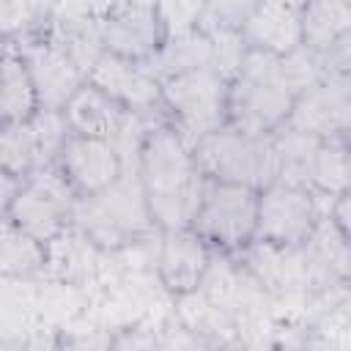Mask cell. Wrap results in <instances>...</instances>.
<instances>
[{
	"instance_id": "7",
	"label": "cell",
	"mask_w": 351,
	"mask_h": 351,
	"mask_svg": "<svg viewBox=\"0 0 351 351\" xmlns=\"http://www.w3.org/2000/svg\"><path fill=\"white\" fill-rule=\"evenodd\" d=\"M8 49L22 58L36 88L38 107L63 110L66 101L80 90V85L88 82V74L77 66L66 47L47 30V25L30 36L16 38Z\"/></svg>"
},
{
	"instance_id": "17",
	"label": "cell",
	"mask_w": 351,
	"mask_h": 351,
	"mask_svg": "<svg viewBox=\"0 0 351 351\" xmlns=\"http://www.w3.org/2000/svg\"><path fill=\"white\" fill-rule=\"evenodd\" d=\"M38 110L36 88L22 58L3 49L0 58V123H27Z\"/></svg>"
},
{
	"instance_id": "6",
	"label": "cell",
	"mask_w": 351,
	"mask_h": 351,
	"mask_svg": "<svg viewBox=\"0 0 351 351\" xmlns=\"http://www.w3.org/2000/svg\"><path fill=\"white\" fill-rule=\"evenodd\" d=\"M77 192L69 186L63 173L49 165L27 173L8 206V217L41 244H52L63 230L71 228Z\"/></svg>"
},
{
	"instance_id": "18",
	"label": "cell",
	"mask_w": 351,
	"mask_h": 351,
	"mask_svg": "<svg viewBox=\"0 0 351 351\" xmlns=\"http://www.w3.org/2000/svg\"><path fill=\"white\" fill-rule=\"evenodd\" d=\"M47 263V244L25 233L8 214L0 217V277H30Z\"/></svg>"
},
{
	"instance_id": "10",
	"label": "cell",
	"mask_w": 351,
	"mask_h": 351,
	"mask_svg": "<svg viewBox=\"0 0 351 351\" xmlns=\"http://www.w3.org/2000/svg\"><path fill=\"white\" fill-rule=\"evenodd\" d=\"M348 74H324L296 93L285 123L318 140L348 137Z\"/></svg>"
},
{
	"instance_id": "12",
	"label": "cell",
	"mask_w": 351,
	"mask_h": 351,
	"mask_svg": "<svg viewBox=\"0 0 351 351\" xmlns=\"http://www.w3.org/2000/svg\"><path fill=\"white\" fill-rule=\"evenodd\" d=\"M55 167L63 173V178L77 195L99 192L123 173L121 156L110 140L74 134V132L66 137Z\"/></svg>"
},
{
	"instance_id": "19",
	"label": "cell",
	"mask_w": 351,
	"mask_h": 351,
	"mask_svg": "<svg viewBox=\"0 0 351 351\" xmlns=\"http://www.w3.org/2000/svg\"><path fill=\"white\" fill-rule=\"evenodd\" d=\"M310 189L321 197H337L348 192V143L346 137H326L318 143L313 167H310Z\"/></svg>"
},
{
	"instance_id": "4",
	"label": "cell",
	"mask_w": 351,
	"mask_h": 351,
	"mask_svg": "<svg viewBox=\"0 0 351 351\" xmlns=\"http://www.w3.org/2000/svg\"><path fill=\"white\" fill-rule=\"evenodd\" d=\"M228 80L208 69L181 71L162 80V112L167 123L195 145L228 123Z\"/></svg>"
},
{
	"instance_id": "25",
	"label": "cell",
	"mask_w": 351,
	"mask_h": 351,
	"mask_svg": "<svg viewBox=\"0 0 351 351\" xmlns=\"http://www.w3.org/2000/svg\"><path fill=\"white\" fill-rule=\"evenodd\" d=\"M0 58H3V47H0Z\"/></svg>"
},
{
	"instance_id": "14",
	"label": "cell",
	"mask_w": 351,
	"mask_h": 351,
	"mask_svg": "<svg viewBox=\"0 0 351 351\" xmlns=\"http://www.w3.org/2000/svg\"><path fill=\"white\" fill-rule=\"evenodd\" d=\"M211 266V250L208 244L192 230H162V244L156 255V269L162 277V285L178 296L195 293Z\"/></svg>"
},
{
	"instance_id": "13",
	"label": "cell",
	"mask_w": 351,
	"mask_h": 351,
	"mask_svg": "<svg viewBox=\"0 0 351 351\" xmlns=\"http://www.w3.org/2000/svg\"><path fill=\"white\" fill-rule=\"evenodd\" d=\"M239 33L247 49L285 55L302 47V14L288 0H258L244 8Z\"/></svg>"
},
{
	"instance_id": "5",
	"label": "cell",
	"mask_w": 351,
	"mask_h": 351,
	"mask_svg": "<svg viewBox=\"0 0 351 351\" xmlns=\"http://www.w3.org/2000/svg\"><path fill=\"white\" fill-rule=\"evenodd\" d=\"M258 219V189L208 181L189 228L208 244L211 252L236 255L255 241Z\"/></svg>"
},
{
	"instance_id": "1",
	"label": "cell",
	"mask_w": 351,
	"mask_h": 351,
	"mask_svg": "<svg viewBox=\"0 0 351 351\" xmlns=\"http://www.w3.org/2000/svg\"><path fill=\"white\" fill-rule=\"evenodd\" d=\"M137 173L159 230L189 228L208 178L200 173L192 145L167 123H156L140 151Z\"/></svg>"
},
{
	"instance_id": "3",
	"label": "cell",
	"mask_w": 351,
	"mask_h": 351,
	"mask_svg": "<svg viewBox=\"0 0 351 351\" xmlns=\"http://www.w3.org/2000/svg\"><path fill=\"white\" fill-rule=\"evenodd\" d=\"M192 156L208 181H228L263 189L277 181V154L269 134L236 129L230 123L208 132L192 145Z\"/></svg>"
},
{
	"instance_id": "24",
	"label": "cell",
	"mask_w": 351,
	"mask_h": 351,
	"mask_svg": "<svg viewBox=\"0 0 351 351\" xmlns=\"http://www.w3.org/2000/svg\"><path fill=\"white\" fill-rule=\"evenodd\" d=\"M19 181H22V178H16V176H11V173H5V170H0V217L8 214V206H11V200H14L16 189H19Z\"/></svg>"
},
{
	"instance_id": "23",
	"label": "cell",
	"mask_w": 351,
	"mask_h": 351,
	"mask_svg": "<svg viewBox=\"0 0 351 351\" xmlns=\"http://www.w3.org/2000/svg\"><path fill=\"white\" fill-rule=\"evenodd\" d=\"M154 5L159 14L165 38H173L200 27L208 0H154Z\"/></svg>"
},
{
	"instance_id": "8",
	"label": "cell",
	"mask_w": 351,
	"mask_h": 351,
	"mask_svg": "<svg viewBox=\"0 0 351 351\" xmlns=\"http://www.w3.org/2000/svg\"><path fill=\"white\" fill-rule=\"evenodd\" d=\"M326 200L332 197L282 181L258 189L255 239L269 244H302L324 217Z\"/></svg>"
},
{
	"instance_id": "16",
	"label": "cell",
	"mask_w": 351,
	"mask_h": 351,
	"mask_svg": "<svg viewBox=\"0 0 351 351\" xmlns=\"http://www.w3.org/2000/svg\"><path fill=\"white\" fill-rule=\"evenodd\" d=\"M302 44L313 52H326L348 38V0H307L302 8Z\"/></svg>"
},
{
	"instance_id": "22",
	"label": "cell",
	"mask_w": 351,
	"mask_h": 351,
	"mask_svg": "<svg viewBox=\"0 0 351 351\" xmlns=\"http://www.w3.org/2000/svg\"><path fill=\"white\" fill-rule=\"evenodd\" d=\"M0 170L16 178L36 170V148L27 123H0Z\"/></svg>"
},
{
	"instance_id": "11",
	"label": "cell",
	"mask_w": 351,
	"mask_h": 351,
	"mask_svg": "<svg viewBox=\"0 0 351 351\" xmlns=\"http://www.w3.org/2000/svg\"><path fill=\"white\" fill-rule=\"evenodd\" d=\"M88 82L112 96L121 107L134 112H156L162 110V82L154 77L145 60H129L121 55L101 52L93 63Z\"/></svg>"
},
{
	"instance_id": "15",
	"label": "cell",
	"mask_w": 351,
	"mask_h": 351,
	"mask_svg": "<svg viewBox=\"0 0 351 351\" xmlns=\"http://www.w3.org/2000/svg\"><path fill=\"white\" fill-rule=\"evenodd\" d=\"M126 112H129L126 107H121L112 96H107L93 82H82L80 90L63 107V115L74 134L104 137V140H110L118 132Z\"/></svg>"
},
{
	"instance_id": "20",
	"label": "cell",
	"mask_w": 351,
	"mask_h": 351,
	"mask_svg": "<svg viewBox=\"0 0 351 351\" xmlns=\"http://www.w3.org/2000/svg\"><path fill=\"white\" fill-rule=\"evenodd\" d=\"M27 126H30L33 148H36V170L55 165L58 162V154H60V148L66 143V137L71 134L63 110L38 107L36 115L27 121Z\"/></svg>"
},
{
	"instance_id": "9",
	"label": "cell",
	"mask_w": 351,
	"mask_h": 351,
	"mask_svg": "<svg viewBox=\"0 0 351 351\" xmlns=\"http://www.w3.org/2000/svg\"><path fill=\"white\" fill-rule=\"evenodd\" d=\"M101 49L129 60H148L162 44L165 30L154 0H110L93 14Z\"/></svg>"
},
{
	"instance_id": "2",
	"label": "cell",
	"mask_w": 351,
	"mask_h": 351,
	"mask_svg": "<svg viewBox=\"0 0 351 351\" xmlns=\"http://www.w3.org/2000/svg\"><path fill=\"white\" fill-rule=\"evenodd\" d=\"M71 228L101 250H121L154 233V217L137 170H123L99 192L77 195Z\"/></svg>"
},
{
	"instance_id": "21",
	"label": "cell",
	"mask_w": 351,
	"mask_h": 351,
	"mask_svg": "<svg viewBox=\"0 0 351 351\" xmlns=\"http://www.w3.org/2000/svg\"><path fill=\"white\" fill-rule=\"evenodd\" d=\"M49 0H0V41H16L49 22Z\"/></svg>"
}]
</instances>
